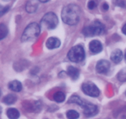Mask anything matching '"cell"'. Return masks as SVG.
Masks as SVG:
<instances>
[{
  "label": "cell",
  "mask_w": 126,
  "mask_h": 119,
  "mask_svg": "<svg viewBox=\"0 0 126 119\" xmlns=\"http://www.w3.org/2000/svg\"><path fill=\"white\" fill-rule=\"evenodd\" d=\"M80 17V9L75 4H68L62 11V19L65 24L70 26L76 25L79 22Z\"/></svg>",
  "instance_id": "cell-1"
},
{
  "label": "cell",
  "mask_w": 126,
  "mask_h": 119,
  "mask_svg": "<svg viewBox=\"0 0 126 119\" xmlns=\"http://www.w3.org/2000/svg\"><path fill=\"white\" fill-rule=\"evenodd\" d=\"M68 103H75L81 107L84 114L87 117H92L98 113V107L95 105L91 103L82 100L77 95H73L68 101Z\"/></svg>",
  "instance_id": "cell-2"
},
{
  "label": "cell",
  "mask_w": 126,
  "mask_h": 119,
  "mask_svg": "<svg viewBox=\"0 0 126 119\" xmlns=\"http://www.w3.org/2000/svg\"><path fill=\"white\" fill-rule=\"evenodd\" d=\"M40 26L36 22L31 23L24 30L22 36L23 42H28L36 39L40 33Z\"/></svg>",
  "instance_id": "cell-3"
},
{
  "label": "cell",
  "mask_w": 126,
  "mask_h": 119,
  "mask_svg": "<svg viewBox=\"0 0 126 119\" xmlns=\"http://www.w3.org/2000/svg\"><path fill=\"white\" fill-rule=\"evenodd\" d=\"M105 31V27L100 21H94L82 30V33L86 37H92L102 34Z\"/></svg>",
  "instance_id": "cell-4"
},
{
  "label": "cell",
  "mask_w": 126,
  "mask_h": 119,
  "mask_svg": "<svg viewBox=\"0 0 126 119\" xmlns=\"http://www.w3.org/2000/svg\"><path fill=\"white\" fill-rule=\"evenodd\" d=\"M59 23L57 16L55 13L49 12L46 14L41 21V27L46 30L54 29Z\"/></svg>",
  "instance_id": "cell-5"
},
{
  "label": "cell",
  "mask_w": 126,
  "mask_h": 119,
  "mask_svg": "<svg viewBox=\"0 0 126 119\" xmlns=\"http://www.w3.org/2000/svg\"><path fill=\"white\" fill-rule=\"evenodd\" d=\"M85 51L81 45H76L72 47L68 53V57L71 61L79 63L85 58Z\"/></svg>",
  "instance_id": "cell-6"
},
{
  "label": "cell",
  "mask_w": 126,
  "mask_h": 119,
  "mask_svg": "<svg viewBox=\"0 0 126 119\" xmlns=\"http://www.w3.org/2000/svg\"><path fill=\"white\" fill-rule=\"evenodd\" d=\"M82 91L87 95L91 97H98L100 94V90L95 84L92 83H86L82 84Z\"/></svg>",
  "instance_id": "cell-7"
},
{
  "label": "cell",
  "mask_w": 126,
  "mask_h": 119,
  "mask_svg": "<svg viewBox=\"0 0 126 119\" xmlns=\"http://www.w3.org/2000/svg\"><path fill=\"white\" fill-rule=\"evenodd\" d=\"M110 68V63L105 60H101L96 65V70L100 74H106L108 73Z\"/></svg>",
  "instance_id": "cell-8"
},
{
  "label": "cell",
  "mask_w": 126,
  "mask_h": 119,
  "mask_svg": "<svg viewBox=\"0 0 126 119\" xmlns=\"http://www.w3.org/2000/svg\"><path fill=\"white\" fill-rule=\"evenodd\" d=\"M89 49L92 53H98L103 50V46L102 43L98 40H92L89 43Z\"/></svg>",
  "instance_id": "cell-9"
},
{
  "label": "cell",
  "mask_w": 126,
  "mask_h": 119,
  "mask_svg": "<svg viewBox=\"0 0 126 119\" xmlns=\"http://www.w3.org/2000/svg\"><path fill=\"white\" fill-rule=\"evenodd\" d=\"M60 45V40L55 37H50V38H48L46 42V46L49 49H54V48H59Z\"/></svg>",
  "instance_id": "cell-10"
},
{
  "label": "cell",
  "mask_w": 126,
  "mask_h": 119,
  "mask_svg": "<svg viewBox=\"0 0 126 119\" xmlns=\"http://www.w3.org/2000/svg\"><path fill=\"white\" fill-rule=\"evenodd\" d=\"M123 58V53L121 50H115L111 55V60L114 63H119L122 61Z\"/></svg>",
  "instance_id": "cell-11"
},
{
  "label": "cell",
  "mask_w": 126,
  "mask_h": 119,
  "mask_svg": "<svg viewBox=\"0 0 126 119\" xmlns=\"http://www.w3.org/2000/svg\"><path fill=\"white\" fill-rule=\"evenodd\" d=\"M67 74L72 79L76 80L79 78V70L73 66H69L67 69Z\"/></svg>",
  "instance_id": "cell-12"
},
{
  "label": "cell",
  "mask_w": 126,
  "mask_h": 119,
  "mask_svg": "<svg viewBox=\"0 0 126 119\" xmlns=\"http://www.w3.org/2000/svg\"><path fill=\"white\" fill-rule=\"evenodd\" d=\"M9 88L14 92H20L22 89V83L17 80L12 81L9 84Z\"/></svg>",
  "instance_id": "cell-13"
},
{
  "label": "cell",
  "mask_w": 126,
  "mask_h": 119,
  "mask_svg": "<svg viewBox=\"0 0 126 119\" xmlns=\"http://www.w3.org/2000/svg\"><path fill=\"white\" fill-rule=\"evenodd\" d=\"M7 115L9 119H17L20 117V113L17 109L10 108L7 110Z\"/></svg>",
  "instance_id": "cell-14"
},
{
  "label": "cell",
  "mask_w": 126,
  "mask_h": 119,
  "mask_svg": "<svg viewBox=\"0 0 126 119\" xmlns=\"http://www.w3.org/2000/svg\"><path fill=\"white\" fill-rule=\"evenodd\" d=\"M17 100V97L14 94H10L5 96L3 99V102L7 105H11L15 103Z\"/></svg>",
  "instance_id": "cell-15"
},
{
  "label": "cell",
  "mask_w": 126,
  "mask_h": 119,
  "mask_svg": "<svg viewBox=\"0 0 126 119\" xmlns=\"http://www.w3.org/2000/svg\"><path fill=\"white\" fill-rule=\"evenodd\" d=\"M38 4L36 2L35 0L28 1V4L26 6V9L28 12H33L37 9Z\"/></svg>",
  "instance_id": "cell-16"
},
{
  "label": "cell",
  "mask_w": 126,
  "mask_h": 119,
  "mask_svg": "<svg viewBox=\"0 0 126 119\" xmlns=\"http://www.w3.org/2000/svg\"><path fill=\"white\" fill-rule=\"evenodd\" d=\"M54 99L57 102H62L65 99V94L62 91H58L54 94Z\"/></svg>",
  "instance_id": "cell-17"
},
{
  "label": "cell",
  "mask_w": 126,
  "mask_h": 119,
  "mask_svg": "<svg viewBox=\"0 0 126 119\" xmlns=\"http://www.w3.org/2000/svg\"><path fill=\"white\" fill-rule=\"evenodd\" d=\"M8 33V29L4 24H0V40L3 39L7 36Z\"/></svg>",
  "instance_id": "cell-18"
},
{
  "label": "cell",
  "mask_w": 126,
  "mask_h": 119,
  "mask_svg": "<svg viewBox=\"0 0 126 119\" xmlns=\"http://www.w3.org/2000/svg\"><path fill=\"white\" fill-rule=\"evenodd\" d=\"M66 117L68 119H78L79 117V114L76 110H70L66 113Z\"/></svg>",
  "instance_id": "cell-19"
},
{
  "label": "cell",
  "mask_w": 126,
  "mask_h": 119,
  "mask_svg": "<svg viewBox=\"0 0 126 119\" xmlns=\"http://www.w3.org/2000/svg\"><path fill=\"white\" fill-rule=\"evenodd\" d=\"M98 5L97 0H90L87 4V7L89 9H94Z\"/></svg>",
  "instance_id": "cell-20"
},
{
  "label": "cell",
  "mask_w": 126,
  "mask_h": 119,
  "mask_svg": "<svg viewBox=\"0 0 126 119\" xmlns=\"http://www.w3.org/2000/svg\"><path fill=\"white\" fill-rule=\"evenodd\" d=\"M9 10V7L8 6H0V16H2L3 14H4L6 12H7Z\"/></svg>",
  "instance_id": "cell-21"
},
{
  "label": "cell",
  "mask_w": 126,
  "mask_h": 119,
  "mask_svg": "<svg viewBox=\"0 0 126 119\" xmlns=\"http://www.w3.org/2000/svg\"><path fill=\"white\" fill-rule=\"evenodd\" d=\"M117 4H118V6H124L125 3H124V1H123V0H118V1H117Z\"/></svg>",
  "instance_id": "cell-22"
},
{
  "label": "cell",
  "mask_w": 126,
  "mask_h": 119,
  "mask_svg": "<svg viewBox=\"0 0 126 119\" xmlns=\"http://www.w3.org/2000/svg\"><path fill=\"white\" fill-rule=\"evenodd\" d=\"M102 8H103V9L104 10V11H107V10L109 9V6H108V4L105 3L103 4V6H102Z\"/></svg>",
  "instance_id": "cell-23"
},
{
  "label": "cell",
  "mask_w": 126,
  "mask_h": 119,
  "mask_svg": "<svg viewBox=\"0 0 126 119\" xmlns=\"http://www.w3.org/2000/svg\"><path fill=\"white\" fill-rule=\"evenodd\" d=\"M122 32H123V33H124V34L126 35V24L124 25V26H123V28H122Z\"/></svg>",
  "instance_id": "cell-24"
},
{
  "label": "cell",
  "mask_w": 126,
  "mask_h": 119,
  "mask_svg": "<svg viewBox=\"0 0 126 119\" xmlns=\"http://www.w3.org/2000/svg\"><path fill=\"white\" fill-rule=\"evenodd\" d=\"M39 1H40V2H48L49 1H50V0H38Z\"/></svg>",
  "instance_id": "cell-25"
},
{
  "label": "cell",
  "mask_w": 126,
  "mask_h": 119,
  "mask_svg": "<svg viewBox=\"0 0 126 119\" xmlns=\"http://www.w3.org/2000/svg\"><path fill=\"white\" fill-rule=\"evenodd\" d=\"M125 58H126V54H125Z\"/></svg>",
  "instance_id": "cell-26"
},
{
  "label": "cell",
  "mask_w": 126,
  "mask_h": 119,
  "mask_svg": "<svg viewBox=\"0 0 126 119\" xmlns=\"http://www.w3.org/2000/svg\"><path fill=\"white\" fill-rule=\"evenodd\" d=\"M0 94H1V90H0Z\"/></svg>",
  "instance_id": "cell-27"
},
{
  "label": "cell",
  "mask_w": 126,
  "mask_h": 119,
  "mask_svg": "<svg viewBox=\"0 0 126 119\" xmlns=\"http://www.w3.org/2000/svg\"><path fill=\"white\" fill-rule=\"evenodd\" d=\"M125 94H126V93H125Z\"/></svg>",
  "instance_id": "cell-28"
}]
</instances>
